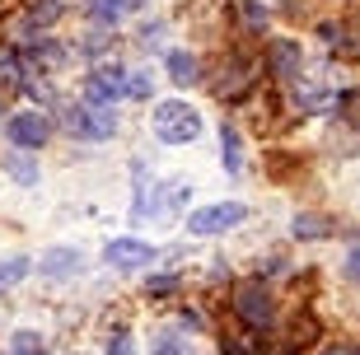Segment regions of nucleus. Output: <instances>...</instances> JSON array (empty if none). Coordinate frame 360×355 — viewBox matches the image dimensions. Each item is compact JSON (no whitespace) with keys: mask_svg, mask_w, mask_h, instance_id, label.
Segmentation results:
<instances>
[{"mask_svg":"<svg viewBox=\"0 0 360 355\" xmlns=\"http://www.w3.org/2000/svg\"><path fill=\"white\" fill-rule=\"evenodd\" d=\"M28 271H33V262H28V257H5V262H0V295H5L10 285H19Z\"/></svg>","mask_w":360,"mask_h":355,"instance_id":"ddd939ff","label":"nucleus"},{"mask_svg":"<svg viewBox=\"0 0 360 355\" xmlns=\"http://www.w3.org/2000/svg\"><path fill=\"white\" fill-rule=\"evenodd\" d=\"M155 136L164 145H192L201 136V112L192 103H183V98H164L155 108Z\"/></svg>","mask_w":360,"mask_h":355,"instance_id":"f257e3e1","label":"nucleus"},{"mask_svg":"<svg viewBox=\"0 0 360 355\" xmlns=\"http://www.w3.org/2000/svg\"><path fill=\"white\" fill-rule=\"evenodd\" d=\"M122 93H127V70L122 66H98L84 79V103L89 108H112Z\"/></svg>","mask_w":360,"mask_h":355,"instance_id":"20e7f679","label":"nucleus"},{"mask_svg":"<svg viewBox=\"0 0 360 355\" xmlns=\"http://www.w3.org/2000/svg\"><path fill=\"white\" fill-rule=\"evenodd\" d=\"M127 10H131V0H89V19L94 24H117Z\"/></svg>","mask_w":360,"mask_h":355,"instance_id":"f8f14e48","label":"nucleus"},{"mask_svg":"<svg viewBox=\"0 0 360 355\" xmlns=\"http://www.w3.org/2000/svg\"><path fill=\"white\" fill-rule=\"evenodd\" d=\"M5 136H10L14 150H38V145H47V136H52V122L42 117V112H14L10 122H5Z\"/></svg>","mask_w":360,"mask_h":355,"instance_id":"39448f33","label":"nucleus"},{"mask_svg":"<svg viewBox=\"0 0 360 355\" xmlns=\"http://www.w3.org/2000/svg\"><path fill=\"white\" fill-rule=\"evenodd\" d=\"M169 79H174L178 89H187V84H197L201 70H197V56L192 52H169Z\"/></svg>","mask_w":360,"mask_h":355,"instance_id":"9b49d317","label":"nucleus"},{"mask_svg":"<svg viewBox=\"0 0 360 355\" xmlns=\"http://www.w3.org/2000/svg\"><path fill=\"white\" fill-rule=\"evenodd\" d=\"M66 127H70L75 136H84V141H108V136L117 131V117H112L108 108L80 103V108H70V112H66Z\"/></svg>","mask_w":360,"mask_h":355,"instance_id":"423d86ee","label":"nucleus"},{"mask_svg":"<svg viewBox=\"0 0 360 355\" xmlns=\"http://www.w3.org/2000/svg\"><path fill=\"white\" fill-rule=\"evenodd\" d=\"M220 351H225V355H243V351H239L234 342H220Z\"/></svg>","mask_w":360,"mask_h":355,"instance_id":"aec40b11","label":"nucleus"},{"mask_svg":"<svg viewBox=\"0 0 360 355\" xmlns=\"http://www.w3.org/2000/svg\"><path fill=\"white\" fill-rule=\"evenodd\" d=\"M290 229H295V238H328V234H333V220H319V215H300Z\"/></svg>","mask_w":360,"mask_h":355,"instance_id":"4468645a","label":"nucleus"},{"mask_svg":"<svg viewBox=\"0 0 360 355\" xmlns=\"http://www.w3.org/2000/svg\"><path fill=\"white\" fill-rule=\"evenodd\" d=\"M103 257L112 266H122V271H136V266H150L155 257H160V248L155 243H146V238H112L103 248Z\"/></svg>","mask_w":360,"mask_h":355,"instance_id":"0eeeda50","label":"nucleus"},{"mask_svg":"<svg viewBox=\"0 0 360 355\" xmlns=\"http://www.w3.org/2000/svg\"><path fill=\"white\" fill-rule=\"evenodd\" d=\"M155 355H183V346H178V342H174V337H164V342H160V346H155Z\"/></svg>","mask_w":360,"mask_h":355,"instance_id":"6ab92c4d","label":"nucleus"},{"mask_svg":"<svg viewBox=\"0 0 360 355\" xmlns=\"http://www.w3.org/2000/svg\"><path fill=\"white\" fill-rule=\"evenodd\" d=\"M267 56H271V70H276L281 79H295V75H300V47H295V42H285V38L271 42Z\"/></svg>","mask_w":360,"mask_h":355,"instance_id":"1a4fd4ad","label":"nucleus"},{"mask_svg":"<svg viewBox=\"0 0 360 355\" xmlns=\"http://www.w3.org/2000/svg\"><path fill=\"white\" fill-rule=\"evenodd\" d=\"M38 271H42V276H70V271H80V252H75V248H52L38 262Z\"/></svg>","mask_w":360,"mask_h":355,"instance_id":"9d476101","label":"nucleus"},{"mask_svg":"<svg viewBox=\"0 0 360 355\" xmlns=\"http://www.w3.org/2000/svg\"><path fill=\"white\" fill-rule=\"evenodd\" d=\"M220 141H225V169L239 173L243 169V155H239V131L234 127H220Z\"/></svg>","mask_w":360,"mask_h":355,"instance_id":"2eb2a0df","label":"nucleus"},{"mask_svg":"<svg viewBox=\"0 0 360 355\" xmlns=\"http://www.w3.org/2000/svg\"><path fill=\"white\" fill-rule=\"evenodd\" d=\"M10 355H47V346H42V337H38V332H14Z\"/></svg>","mask_w":360,"mask_h":355,"instance_id":"dca6fc26","label":"nucleus"},{"mask_svg":"<svg viewBox=\"0 0 360 355\" xmlns=\"http://www.w3.org/2000/svg\"><path fill=\"white\" fill-rule=\"evenodd\" d=\"M0 169L10 173L19 187H33V183H38V164H33V155H28V150H10V155L0 159Z\"/></svg>","mask_w":360,"mask_h":355,"instance_id":"6e6552de","label":"nucleus"},{"mask_svg":"<svg viewBox=\"0 0 360 355\" xmlns=\"http://www.w3.org/2000/svg\"><path fill=\"white\" fill-rule=\"evenodd\" d=\"M248 220V206L243 201H215V206H201V211L187 215V234L211 238V234H229Z\"/></svg>","mask_w":360,"mask_h":355,"instance_id":"f03ea898","label":"nucleus"},{"mask_svg":"<svg viewBox=\"0 0 360 355\" xmlns=\"http://www.w3.org/2000/svg\"><path fill=\"white\" fill-rule=\"evenodd\" d=\"M234 314L248 323V328H271V318H276V304H271V290L257 285V280H243L239 290H234Z\"/></svg>","mask_w":360,"mask_h":355,"instance_id":"7ed1b4c3","label":"nucleus"},{"mask_svg":"<svg viewBox=\"0 0 360 355\" xmlns=\"http://www.w3.org/2000/svg\"><path fill=\"white\" fill-rule=\"evenodd\" d=\"M328 355H356V351H347V346H333V351H328Z\"/></svg>","mask_w":360,"mask_h":355,"instance_id":"412c9836","label":"nucleus"},{"mask_svg":"<svg viewBox=\"0 0 360 355\" xmlns=\"http://www.w3.org/2000/svg\"><path fill=\"white\" fill-rule=\"evenodd\" d=\"M347 276L360 285V248H351V252H347Z\"/></svg>","mask_w":360,"mask_h":355,"instance_id":"a211bd4d","label":"nucleus"},{"mask_svg":"<svg viewBox=\"0 0 360 355\" xmlns=\"http://www.w3.org/2000/svg\"><path fill=\"white\" fill-rule=\"evenodd\" d=\"M150 89H155L150 75H131V70H127V93H131V98H150Z\"/></svg>","mask_w":360,"mask_h":355,"instance_id":"f3484780","label":"nucleus"}]
</instances>
